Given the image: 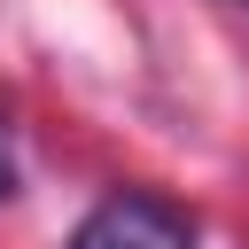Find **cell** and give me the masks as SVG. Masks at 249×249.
I'll return each instance as SVG.
<instances>
[{
    "mask_svg": "<svg viewBox=\"0 0 249 249\" xmlns=\"http://www.w3.org/2000/svg\"><path fill=\"white\" fill-rule=\"evenodd\" d=\"M241 8H249V0H241Z\"/></svg>",
    "mask_w": 249,
    "mask_h": 249,
    "instance_id": "3",
    "label": "cell"
},
{
    "mask_svg": "<svg viewBox=\"0 0 249 249\" xmlns=\"http://www.w3.org/2000/svg\"><path fill=\"white\" fill-rule=\"evenodd\" d=\"M62 249H195V218L171 202V195H148V187H117L101 195L78 233Z\"/></svg>",
    "mask_w": 249,
    "mask_h": 249,
    "instance_id": "1",
    "label": "cell"
},
{
    "mask_svg": "<svg viewBox=\"0 0 249 249\" xmlns=\"http://www.w3.org/2000/svg\"><path fill=\"white\" fill-rule=\"evenodd\" d=\"M16 195V156H8V132H0V202Z\"/></svg>",
    "mask_w": 249,
    "mask_h": 249,
    "instance_id": "2",
    "label": "cell"
}]
</instances>
